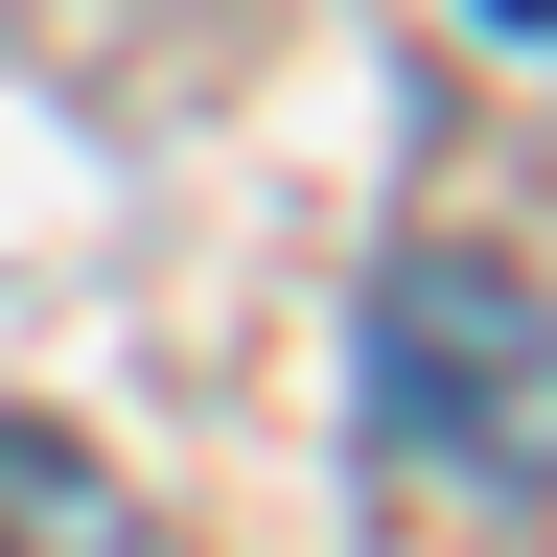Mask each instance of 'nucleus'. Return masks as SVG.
I'll use <instances>...</instances> for the list:
<instances>
[{
    "label": "nucleus",
    "instance_id": "nucleus-1",
    "mask_svg": "<svg viewBox=\"0 0 557 557\" xmlns=\"http://www.w3.org/2000/svg\"><path fill=\"white\" fill-rule=\"evenodd\" d=\"M372 465L418 511H557V302L511 256L418 233L372 278Z\"/></svg>",
    "mask_w": 557,
    "mask_h": 557
},
{
    "label": "nucleus",
    "instance_id": "nucleus-2",
    "mask_svg": "<svg viewBox=\"0 0 557 557\" xmlns=\"http://www.w3.org/2000/svg\"><path fill=\"white\" fill-rule=\"evenodd\" d=\"M0 557H139L116 465H94V442H47V418H0Z\"/></svg>",
    "mask_w": 557,
    "mask_h": 557
},
{
    "label": "nucleus",
    "instance_id": "nucleus-3",
    "mask_svg": "<svg viewBox=\"0 0 557 557\" xmlns=\"http://www.w3.org/2000/svg\"><path fill=\"white\" fill-rule=\"evenodd\" d=\"M487 24H557V0H487Z\"/></svg>",
    "mask_w": 557,
    "mask_h": 557
}]
</instances>
